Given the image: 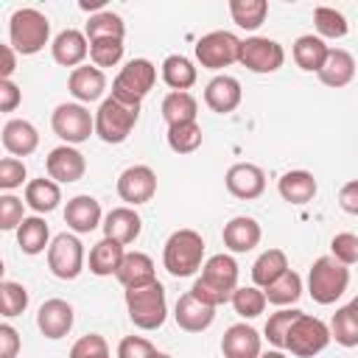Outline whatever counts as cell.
<instances>
[{"instance_id": "6da1fadb", "label": "cell", "mask_w": 358, "mask_h": 358, "mask_svg": "<svg viewBox=\"0 0 358 358\" xmlns=\"http://www.w3.org/2000/svg\"><path fill=\"white\" fill-rule=\"evenodd\" d=\"M50 42V20L36 8H17L8 20V45L20 56H34Z\"/></svg>"}, {"instance_id": "7a4b0ae2", "label": "cell", "mask_w": 358, "mask_h": 358, "mask_svg": "<svg viewBox=\"0 0 358 358\" xmlns=\"http://www.w3.org/2000/svg\"><path fill=\"white\" fill-rule=\"evenodd\" d=\"M204 257V238L196 229H176L165 241L162 249V266L173 277H190L201 268Z\"/></svg>"}, {"instance_id": "3957f363", "label": "cell", "mask_w": 358, "mask_h": 358, "mask_svg": "<svg viewBox=\"0 0 358 358\" xmlns=\"http://www.w3.org/2000/svg\"><path fill=\"white\" fill-rule=\"evenodd\" d=\"M126 310L129 319L134 322V327L140 330H157L165 324L168 316V302H165V288L159 280L140 285V288H129L126 291Z\"/></svg>"}, {"instance_id": "277c9868", "label": "cell", "mask_w": 358, "mask_h": 358, "mask_svg": "<svg viewBox=\"0 0 358 358\" xmlns=\"http://www.w3.org/2000/svg\"><path fill=\"white\" fill-rule=\"evenodd\" d=\"M350 285V268L333 255L316 257L308 271V294L319 305H333Z\"/></svg>"}, {"instance_id": "5b68a950", "label": "cell", "mask_w": 358, "mask_h": 358, "mask_svg": "<svg viewBox=\"0 0 358 358\" xmlns=\"http://www.w3.org/2000/svg\"><path fill=\"white\" fill-rule=\"evenodd\" d=\"M137 117H140V106L109 95V98L101 101V106L95 112V134L103 143L117 145L131 134V129L137 126Z\"/></svg>"}, {"instance_id": "8992f818", "label": "cell", "mask_w": 358, "mask_h": 358, "mask_svg": "<svg viewBox=\"0 0 358 358\" xmlns=\"http://www.w3.org/2000/svg\"><path fill=\"white\" fill-rule=\"evenodd\" d=\"M157 81V67L148 62V59H131L120 67V73L115 76L112 81V95L126 101V103H134L140 106V101L151 92Z\"/></svg>"}, {"instance_id": "52a82bcc", "label": "cell", "mask_w": 358, "mask_h": 358, "mask_svg": "<svg viewBox=\"0 0 358 358\" xmlns=\"http://www.w3.org/2000/svg\"><path fill=\"white\" fill-rule=\"evenodd\" d=\"M327 344H330V327H327L322 319H316V316H310V313H305V310H302V316L291 324V330H288V336H285V350H288L291 355H296V358H313V355H319Z\"/></svg>"}, {"instance_id": "ba28073f", "label": "cell", "mask_w": 358, "mask_h": 358, "mask_svg": "<svg viewBox=\"0 0 358 358\" xmlns=\"http://www.w3.org/2000/svg\"><path fill=\"white\" fill-rule=\"evenodd\" d=\"M50 126L64 145H78L95 131V115H90L84 103H59L50 115Z\"/></svg>"}, {"instance_id": "9c48e42d", "label": "cell", "mask_w": 358, "mask_h": 358, "mask_svg": "<svg viewBox=\"0 0 358 358\" xmlns=\"http://www.w3.org/2000/svg\"><path fill=\"white\" fill-rule=\"evenodd\" d=\"M196 59L207 70L229 67L241 59V39L232 31H210L196 42Z\"/></svg>"}, {"instance_id": "30bf717a", "label": "cell", "mask_w": 358, "mask_h": 358, "mask_svg": "<svg viewBox=\"0 0 358 358\" xmlns=\"http://www.w3.org/2000/svg\"><path fill=\"white\" fill-rule=\"evenodd\" d=\"M48 268L59 280H76L84 271V246L76 235L59 232L48 246Z\"/></svg>"}, {"instance_id": "8fae6325", "label": "cell", "mask_w": 358, "mask_h": 358, "mask_svg": "<svg viewBox=\"0 0 358 358\" xmlns=\"http://www.w3.org/2000/svg\"><path fill=\"white\" fill-rule=\"evenodd\" d=\"M238 62L252 73H274V70L282 67L285 50H282V45L277 39L246 36V39H241V59Z\"/></svg>"}, {"instance_id": "7c38bea8", "label": "cell", "mask_w": 358, "mask_h": 358, "mask_svg": "<svg viewBox=\"0 0 358 358\" xmlns=\"http://www.w3.org/2000/svg\"><path fill=\"white\" fill-rule=\"evenodd\" d=\"M157 193V173L148 165H129L117 176V196L126 201V207H137L151 201Z\"/></svg>"}, {"instance_id": "4fadbf2b", "label": "cell", "mask_w": 358, "mask_h": 358, "mask_svg": "<svg viewBox=\"0 0 358 358\" xmlns=\"http://www.w3.org/2000/svg\"><path fill=\"white\" fill-rule=\"evenodd\" d=\"M45 168H48V176L53 182H62V185H70V182H78L87 171V159L84 154L76 148V145H56L48 159H45Z\"/></svg>"}, {"instance_id": "5bb4252c", "label": "cell", "mask_w": 358, "mask_h": 358, "mask_svg": "<svg viewBox=\"0 0 358 358\" xmlns=\"http://www.w3.org/2000/svg\"><path fill=\"white\" fill-rule=\"evenodd\" d=\"M224 182H227V190L243 201H252V199L263 196V190H266V173H263V168H257L252 162H235L227 171Z\"/></svg>"}, {"instance_id": "9a60e30c", "label": "cell", "mask_w": 358, "mask_h": 358, "mask_svg": "<svg viewBox=\"0 0 358 358\" xmlns=\"http://www.w3.org/2000/svg\"><path fill=\"white\" fill-rule=\"evenodd\" d=\"M204 285H210L213 291H218L224 299H232V291L238 288V263L232 255H213L207 257V263L201 266V277Z\"/></svg>"}, {"instance_id": "2e32d148", "label": "cell", "mask_w": 358, "mask_h": 358, "mask_svg": "<svg viewBox=\"0 0 358 358\" xmlns=\"http://www.w3.org/2000/svg\"><path fill=\"white\" fill-rule=\"evenodd\" d=\"M73 322H76V313H73V305L64 302V299H48L39 305V313H36V327L45 338H64L70 330H73Z\"/></svg>"}, {"instance_id": "e0dca14e", "label": "cell", "mask_w": 358, "mask_h": 358, "mask_svg": "<svg viewBox=\"0 0 358 358\" xmlns=\"http://www.w3.org/2000/svg\"><path fill=\"white\" fill-rule=\"evenodd\" d=\"M173 319L182 330L187 333H201L207 330L213 322H215V308L213 305H204L201 299H196L190 291L182 294L176 299V308H173Z\"/></svg>"}, {"instance_id": "ac0fdd59", "label": "cell", "mask_w": 358, "mask_h": 358, "mask_svg": "<svg viewBox=\"0 0 358 358\" xmlns=\"http://www.w3.org/2000/svg\"><path fill=\"white\" fill-rule=\"evenodd\" d=\"M50 53H53V62L62 64V67H81V62L90 56V39L87 34L76 31V28H67L62 31L53 42H50Z\"/></svg>"}, {"instance_id": "d6986e66", "label": "cell", "mask_w": 358, "mask_h": 358, "mask_svg": "<svg viewBox=\"0 0 358 358\" xmlns=\"http://www.w3.org/2000/svg\"><path fill=\"white\" fill-rule=\"evenodd\" d=\"M67 90L70 95L78 101V103H92L103 95L106 90V76L101 67H90V64H81L76 70H70V78H67Z\"/></svg>"}, {"instance_id": "ffe728a7", "label": "cell", "mask_w": 358, "mask_h": 358, "mask_svg": "<svg viewBox=\"0 0 358 358\" xmlns=\"http://www.w3.org/2000/svg\"><path fill=\"white\" fill-rule=\"evenodd\" d=\"M221 352L224 358H260V333L246 322L232 324L221 338Z\"/></svg>"}, {"instance_id": "44dd1931", "label": "cell", "mask_w": 358, "mask_h": 358, "mask_svg": "<svg viewBox=\"0 0 358 358\" xmlns=\"http://www.w3.org/2000/svg\"><path fill=\"white\" fill-rule=\"evenodd\" d=\"M241 81L235 76H215L207 87H204V103L218 112V115H229L238 109L241 103Z\"/></svg>"}, {"instance_id": "7402d4cb", "label": "cell", "mask_w": 358, "mask_h": 358, "mask_svg": "<svg viewBox=\"0 0 358 358\" xmlns=\"http://www.w3.org/2000/svg\"><path fill=\"white\" fill-rule=\"evenodd\" d=\"M39 145V131L31 120L25 117H11L6 120L3 126V148L11 154V157H28L34 154Z\"/></svg>"}, {"instance_id": "603a6c76", "label": "cell", "mask_w": 358, "mask_h": 358, "mask_svg": "<svg viewBox=\"0 0 358 358\" xmlns=\"http://www.w3.org/2000/svg\"><path fill=\"white\" fill-rule=\"evenodd\" d=\"M103 238H112L117 243H134L140 229H143V218L134 213V207H115L103 215Z\"/></svg>"}, {"instance_id": "cb8c5ba5", "label": "cell", "mask_w": 358, "mask_h": 358, "mask_svg": "<svg viewBox=\"0 0 358 358\" xmlns=\"http://www.w3.org/2000/svg\"><path fill=\"white\" fill-rule=\"evenodd\" d=\"M221 238H224V246L229 252H252L260 243L263 229L252 215H235L232 221L224 224Z\"/></svg>"}, {"instance_id": "d4e9b609", "label": "cell", "mask_w": 358, "mask_h": 358, "mask_svg": "<svg viewBox=\"0 0 358 358\" xmlns=\"http://www.w3.org/2000/svg\"><path fill=\"white\" fill-rule=\"evenodd\" d=\"M64 224L73 232H78V235L92 232L101 224V204H98V199H92L87 193L73 196L67 201V207H64Z\"/></svg>"}, {"instance_id": "484cf974", "label": "cell", "mask_w": 358, "mask_h": 358, "mask_svg": "<svg viewBox=\"0 0 358 358\" xmlns=\"http://www.w3.org/2000/svg\"><path fill=\"white\" fill-rule=\"evenodd\" d=\"M117 282L129 291V288H140V285H148L157 280L154 274V260L145 255V252H126L120 268H117Z\"/></svg>"}, {"instance_id": "4316f807", "label": "cell", "mask_w": 358, "mask_h": 358, "mask_svg": "<svg viewBox=\"0 0 358 358\" xmlns=\"http://www.w3.org/2000/svg\"><path fill=\"white\" fill-rule=\"evenodd\" d=\"M352 78H355V59H352V53L344 50V48H330L327 62L319 70V81L333 87V90H338V87H347Z\"/></svg>"}, {"instance_id": "83f0119b", "label": "cell", "mask_w": 358, "mask_h": 358, "mask_svg": "<svg viewBox=\"0 0 358 358\" xmlns=\"http://www.w3.org/2000/svg\"><path fill=\"white\" fill-rule=\"evenodd\" d=\"M277 190H280L282 201H288V204H308V201H313L319 185L310 171H288L280 176Z\"/></svg>"}, {"instance_id": "f1b7e54d", "label": "cell", "mask_w": 358, "mask_h": 358, "mask_svg": "<svg viewBox=\"0 0 358 358\" xmlns=\"http://www.w3.org/2000/svg\"><path fill=\"white\" fill-rule=\"evenodd\" d=\"M294 62H296V67L299 70H305V73H319L322 67H324V62H327V53H330V48L324 45V39L322 36H313V34H302V36H296V42H294Z\"/></svg>"}, {"instance_id": "f546056e", "label": "cell", "mask_w": 358, "mask_h": 358, "mask_svg": "<svg viewBox=\"0 0 358 358\" xmlns=\"http://www.w3.org/2000/svg\"><path fill=\"white\" fill-rule=\"evenodd\" d=\"M123 257H126L123 243H117V241H112V238H101V241L90 249V271H92L95 277L117 274Z\"/></svg>"}, {"instance_id": "4dcf8cb0", "label": "cell", "mask_w": 358, "mask_h": 358, "mask_svg": "<svg viewBox=\"0 0 358 358\" xmlns=\"http://www.w3.org/2000/svg\"><path fill=\"white\" fill-rule=\"evenodd\" d=\"M62 201V190H59V182H53L50 176L45 179H31L25 185V204L34 210V213H53Z\"/></svg>"}, {"instance_id": "1f68e13d", "label": "cell", "mask_w": 358, "mask_h": 358, "mask_svg": "<svg viewBox=\"0 0 358 358\" xmlns=\"http://www.w3.org/2000/svg\"><path fill=\"white\" fill-rule=\"evenodd\" d=\"M162 81L171 87V92H187L196 84V67L187 56L171 53L162 62Z\"/></svg>"}, {"instance_id": "d6a6232c", "label": "cell", "mask_w": 358, "mask_h": 358, "mask_svg": "<svg viewBox=\"0 0 358 358\" xmlns=\"http://www.w3.org/2000/svg\"><path fill=\"white\" fill-rule=\"evenodd\" d=\"M288 271V255L282 249H266L255 266H252V280L257 288H268L274 280H280Z\"/></svg>"}, {"instance_id": "836d02e7", "label": "cell", "mask_w": 358, "mask_h": 358, "mask_svg": "<svg viewBox=\"0 0 358 358\" xmlns=\"http://www.w3.org/2000/svg\"><path fill=\"white\" fill-rule=\"evenodd\" d=\"M48 238H50V229H48L45 218H39V215H28V218L17 227V243H20V249H22L25 255H39V252H45V249L50 246Z\"/></svg>"}, {"instance_id": "e575fe53", "label": "cell", "mask_w": 358, "mask_h": 358, "mask_svg": "<svg viewBox=\"0 0 358 358\" xmlns=\"http://www.w3.org/2000/svg\"><path fill=\"white\" fill-rule=\"evenodd\" d=\"M268 3L266 0H229V17L238 28L257 31L266 22Z\"/></svg>"}, {"instance_id": "d590c367", "label": "cell", "mask_w": 358, "mask_h": 358, "mask_svg": "<svg viewBox=\"0 0 358 358\" xmlns=\"http://www.w3.org/2000/svg\"><path fill=\"white\" fill-rule=\"evenodd\" d=\"M196 112H199V103L190 92H168L162 98V120L168 126L196 120Z\"/></svg>"}, {"instance_id": "8d00e7d4", "label": "cell", "mask_w": 358, "mask_h": 358, "mask_svg": "<svg viewBox=\"0 0 358 358\" xmlns=\"http://www.w3.org/2000/svg\"><path fill=\"white\" fill-rule=\"evenodd\" d=\"M84 34H87L90 42H95V39H123L126 25H123V17L120 14H115V11H98V14L90 17Z\"/></svg>"}, {"instance_id": "74e56055", "label": "cell", "mask_w": 358, "mask_h": 358, "mask_svg": "<svg viewBox=\"0 0 358 358\" xmlns=\"http://www.w3.org/2000/svg\"><path fill=\"white\" fill-rule=\"evenodd\" d=\"M263 291H266V299H268L271 305L288 308V305H294V302L302 296V277L288 268L280 280H274V282H271L268 288H263Z\"/></svg>"}, {"instance_id": "f35d334b", "label": "cell", "mask_w": 358, "mask_h": 358, "mask_svg": "<svg viewBox=\"0 0 358 358\" xmlns=\"http://www.w3.org/2000/svg\"><path fill=\"white\" fill-rule=\"evenodd\" d=\"M232 308H235V313L241 316V319H255V316H260L263 310H266V291H260L257 285H238L235 291H232Z\"/></svg>"}, {"instance_id": "ab89813d", "label": "cell", "mask_w": 358, "mask_h": 358, "mask_svg": "<svg viewBox=\"0 0 358 358\" xmlns=\"http://www.w3.org/2000/svg\"><path fill=\"white\" fill-rule=\"evenodd\" d=\"M201 140H204V134H201V126L196 120L168 126V145L176 154H193L201 145Z\"/></svg>"}, {"instance_id": "60d3db41", "label": "cell", "mask_w": 358, "mask_h": 358, "mask_svg": "<svg viewBox=\"0 0 358 358\" xmlns=\"http://www.w3.org/2000/svg\"><path fill=\"white\" fill-rule=\"evenodd\" d=\"M299 316H302V310H299V308H280L277 313H271V316H268V322H266V327H263V333H266L268 344H271V347H277V350H285V336H288L291 324H294Z\"/></svg>"}, {"instance_id": "b9f144b4", "label": "cell", "mask_w": 358, "mask_h": 358, "mask_svg": "<svg viewBox=\"0 0 358 358\" xmlns=\"http://www.w3.org/2000/svg\"><path fill=\"white\" fill-rule=\"evenodd\" d=\"M313 25H316L322 39H341L347 34V28H350L347 17L341 11H336V8H330V6H319L313 11Z\"/></svg>"}, {"instance_id": "7bdbcfd3", "label": "cell", "mask_w": 358, "mask_h": 358, "mask_svg": "<svg viewBox=\"0 0 358 358\" xmlns=\"http://www.w3.org/2000/svg\"><path fill=\"white\" fill-rule=\"evenodd\" d=\"M25 308H28V288L22 282L3 280L0 282V310H3V316L6 319L20 316Z\"/></svg>"}, {"instance_id": "ee69618b", "label": "cell", "mask_w": 358, "mask_h": 358, "mask_svg": "<svg viewBox=\"0 0 358 358\" xmlns=\"http://www.w3.org/2000/svg\"><path fill=\"white\" fill-rule=\"evenodd\" d=\"M330 338H336V344L341 347H358V324L350 313V308H338L330 319Z\"/></svg>"}, {"instance_id": "f6af8a7d", "label": "cell", "mask_w": 358, "mask_h": 358, "mask_svg": "<svg viewBox=\"0 0 358 358\" xmlns=\"http://www.w3.org/2000/svg\"><path fill=\"white\" fill-rule=\"evenodd\" d=\"M90 59L95 67H115L123 59V39H95L90 42Z\"/></svg>"}, {"instance_id": "bcb514c9", "label": "cell", "mask_w": 358, "mask_h": 358, "mask_svg": "<svg viewBox=\"0 0 358 358\" xmlns=\"http://www.w3.org/2000/svg\"><path fill=\"white\" fill-rule=\"evenodd\" d=\"M67 358H109V344L103 336L98 333H87L81 336L73 347H70V355Z\"/></svg>"}, {"instance_id": "7dc6e473", "label": "cell", "mask_w": 358, "mask_h": 358, "mask_svg": "<svg viewBox=\"0 0 358 358\" xmlns=\"http://www.w3.org/2000/svg\"><path fill=\"white\" fill-rule=\"evenodd\" d=\"M330 255L344 266L358 263V235L355 232H336L330 241Z\"/></svg>"}, {"instance_id": "c3c4849f", "label": "cell", "mask_w": 358, "mask_h": 358, "mask_svg": "<svg viewBox=\"0 0 358 358\" xmlns=\"http://www.w3.org/2000/svg\"><path fill=\"white\" fill-rule=\"evenodd\" d=\"M22 221H25V215H22V199H17L11 193H3L0 196V229L3 232H11Z\"/></svg>"}, {"instance_id": "681fc988", "label": "cell", "mask_w": 358, "mask_h": 358, "mask_svg": "<svg viewBox=\"0 0 358 358\" xmlns=\"http://www.w3.org/2000/svg\"><path fill=\"white\" fill-rule=\"evenodd\" d=\"M28 171H25V162L17 159V157H3L0 159V187L3 190H14L25 182Z\"/></svg>"}, {"instance_id": "f907efd6", "label": "cell", "mask_w": 358, "mask_h": 358, "mask_svg": "<svg viewBox=\"0 0 358 358\" xmlns=\"http://www.w3.org/2000/svg\"><path fill=\"white\" fill-rule=\"evenodd\" d=\"M117 358H157V347L143 336H126L117 344Z\"/></svg>"}, {"instance_id": "816d5d0a", "label": "cell", "mask_w": 358, "mask_h": 358, "mask_svg": "<svg viewBox=\"0 0 358 358\" xmlns=\"http://www.w3.org/2000/svg\"><path fill=\"white\" fill-rule=\"evenodd\" d=\"M20 352V333L11 324H0V358H17Z\"/></svg>"}, {"instance_id": "f5cc1de1", "label": "cell", "mask_w": 358, "mask_h": 358, "mask_svg": "<svg viewBox=\"0 0 358 358\" xmlns=\"http://www.w3.org/2000/svg\"><path fill=\"white\" fill-rule=\"evenodd\" d=\"M22 101V92L14 81H0V112H14Z\"/></svg>"}, {"instance_id": "db71d44e", "label": "cell", "mask_w": 358, "mask_h": 358, "mask_svg": "<svg viewBox=\"0 0 358 358\" xmlns=\"http://www.w3.org/2000/svg\"><path fill=\"white\" fill-rule=\"evenodd\" d=\"M338 207L344 213H350V215H358V179L341 185V190H338Z\"/></svg>"}, {"instance_id": "11a10c76", "label": "cell", "mask_w": 358, "mask_h": 358, "mask_svg": "<svg viewBox=\"0 0 358 358\" xmlns=\"http://www.w3.org/2000/svg\"><path fill=\"white\" fill-rule=\"evenodd\" d=\"M3 53V67H0V81H11V73L17 70V50L11 45H3L0 48Z\"/></svg>"}, {"instance_id": "9f6ffc18", "label": "cell", "mask_w": 358, "mask_h": 358, "mask_svg": "<svg viewBox=\"0 0 358 358\" xmlns=\"http://www.w3.org/2000/svg\"><path fill=\"white\" fill-rule=\"evenodd\" d=\"M260 358H288V355L280 350H268V352H260Z\"/></svg>"}, {"instance_id": "6f0895ef", "label": "cell", "mask_w": 358, "mask_h": 358, "mask_svg": "<svg viewBox=\"0 0 358 358\" xmlns=\"http://www.w3.org/2000/svg\"><path fill=\"white\" fill-rule=\"evenodd\" d=\"M347 308H350V313H352V319H355V324H358V296H355V299H352Z\"/></svg>"}, {"instance_id": "680465c9", "label": "cell", "mask_w": 358, "mask_h": 358, "mask_svg": "<svg viewBox=\"0 0 358 358\" xmlns=\"http://www.w3.org/2000/svg\"><path fill=\"white\" fill-rule=\"evenodd\" d=\"M157 358H173V355H168V352H157Z\"/></svg>"}]
</instances>
